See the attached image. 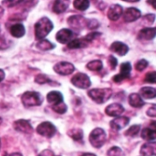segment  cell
Here are the masks:
<instances>
[{
	"label": "cell",
	"mask_w": 156,
	"mask_h": 156,
	"mask_svg": "<svg viewBox=\"0 0 156 156\" xmlns=\"http://www.w3.org/2000/svg\"><path fill=\"white\" fill-rule=\"evenodd\" d=\"M53 29V24L48 17L40 18L35 24V35L37 39L45 38Z\"/></svg>",
	"instance_id": "obj_1"
},
{
	"label": "cell",
	"mask_w": 156,
	"mask_h": 156,
	"mask_svg": "<svg viewBox=\"0 0 156 156\" xmlns=\"http://www.w3.org/2000/svg\"><path fill=\"white\" fill-rule=\"evenodd\" d=\"M88 94L95 102L102 104L112 97V90L111 89H93L90 90Z\"/></svg>",
	"instance_id": "obj_2"
},
{
	"label": "cell",
	"mask_w": 156,
	"mask_h": 156,
	"mask_svg": "<svg viewBox=\"0 0 156 156\" xmlns=\"http://www.w3.org/2000/svg\"><path fill=\"white\" fill-rule=\"evenodd\" d=\"M106 138L107 136L105 131L101 128H96L90 133L89 140L94 148H101L105 144Z\"/></svg>",
	"instance_id": "obj_3"
},
{
	"label": "cell",
	"mask_w": 156,
	"mask_h": 156,
	"mask_svg": "<svg viewBox=\"0 0 156 156\" xmlns=\"http://www.w3.org/2000/svg\"><path fill=\"white\" fill-rule=\"evenodd\" d=\"M22 102L24 106L26 107H33V106H38L42 103V97L39 93L35 91H27L23 94Z\"/></svg>",
	"instance_id": "obj_4"
},
{
	"label": "cell",
	"mask_w": 156,
	"mask_h": 156,
	"mask_svg": "<svg viewBox=\"0 0 156 156\" xmlns=\"http://www.w3.org/2000/svg\"><path fill=\"white\" fill-rule=\"evenodd\" d=\"M37 132L41 136H44L47 138H51L55 135L57 130H56V127L51 122H44L37 127Z\"/></svg>",
	"instance_id": "obj_5"
},
{
	"label": "cell",
	"mask_w": 156,
	"mask_h": 156,
	"mask_svg": "<svg viewBox=\"0 0 156 156\" xmlns=\"http://www.w3.org/2000/svg\"><path fill=\"white\" fill-rule=\"evenodd\" d=\"M71 83L79 89H88L90 86V80L88 75L78 73L71 79Z\"/></svg>",
	"instance_id": "obj_6"
},
{
	"label": "cell",
	"mask_w": 156,
	"mask_h": 156,
	"mask_svg": "<svg viewBox=\"0 0 156 156\" xmlns=\"http://www.w3.org/2000/svg\"><path fill=\"white\" fill-rule=\"evenodd\" d=\"M74 69H75L74 65L69 63V62H67V61L58 62L54 66V70L58 74L64 75V76L71 74L74 71Z\"/></svg>",
	"instance_id": "obj_7"
},
{
	"label": "cell",
	"mask_w": 156,
	"mask_h": 156,
	"mask_svg": "<svg viewBox=\"0 0 156 156\" xmlns=\"http://www.w3.org/2000/svg\"><path fill=\"white\" fill-rule=\"evenodd\" d=\"M87 22L88 19L81 16H71L68 18L69 25L76 30H80L84 27H87Z\"/></svg>",
	"instance_id": "obj_8"
},
{
	"label": "cell",
	"mask_w": 156,
	"mask_h": 156,
	"mask_svg": "<svg viewBox=\"0 0 156 156\" xmlns=\"http://www.w3.org/2000/svg\"><path fill=\"white\" fill-rule=\"evenodd\" d=\"M13 126L16 131L22 133L30 134L33 132V128H32L31 124L27 120H17L14 122Z\"/></svg>",
	"instance_id": "obj_9"
},
{
	"label": "cell",
	"mask_w": 156,
	"mask_h": 156,
	"mask_svg": "<svg viewBox=\"0 0 156 156\" xmlns=\"http://www.w3.org/2000/svg\"><path fill=\"white\" fill-rule=\"evenodd\" d=\"M123 14V19L125 22H133V21H136L137 19H139L142 16V13L139 9L135 8V7H130V8H127L125 10Z\"/></svg>",
	"instance_id": "obj_10"
},
{
	"label": "cell",
	"mask_w": 156,
	"mask_h": 156,
	"mask_svg": "<svg viewBox=\"0 0 156 156\" xmlns=\"http://www.w3.org/2000/svg\"><path fill=\"white\" fill-rule=\"evenodd\" d=\"M131 69H132V66H131V64L129 62L122 63L121 65V72H120V74H117L113 78V80L115 82H121L122 80L129 78L130 77Z\"/></svg>",
	"instance_id": "obj_11"
},
{
	"label": "cell",
	"mask_w": 156,
	"mask_h": 156,
	"mask_svg": "<svg viewBox=\"0 0 156 156\" xmlns=\"http://www.w3.org/2000/svg\"><path fill=\"white\" fill-rule=\"evenodd\" d=\"M122 13H123V9H122V5H120L118 4H114V5L110 6L107 16H108L110 20L116 21L122 16Z\"/></svg>",
	"instance_id": "obj_12"
},
{
	"label": "cell",
	"mask_w": 156,
	"mask_h": 156,
	"mask_svg": "<svg viewBox=\"0 0 156 156\" xmlns=\"http://www.w3.org/2000/svg\"><path fill=\"white\" fill-rule=\"evenodd\" d=\"M105 112L109 116L118 117L124 112V108L120 103H112L107 106V108L105 109Z\"/></svg>",
	"instance_id": "obj_13"
},
{
	"label": "cell",
	"mask_w": 156,
	"mask_h": 156,
	"mask_svg": "<svg viewBox=\"0 0 156 156\" xmlns=\"http://www.w3.org/2000/svg\"><path fill=\"white\" fill-rule=\"evenodd\" d=\"M73 37V32L70 30V29H68V28H63V29H60L57 35H56V38L57 40L61 43V44H66L68 43L69 41L71 40Z\"/></svg>",
	"instance_id": "obj_14"
},
{
	"label": "cell",
	"mask_w": 156,
	"mask_h": 156,
	"mask_svg": "<svg viewBox=\"0 0 156 156\" xmlns=\"http://www.w3.org/2000/svg\"><path fill=\"white\" fill-rule=\"evenodd\" d=\"M129 122H130V119L128 117H124V116L119 117L118 116L116 119H114L111 122V127L115 131H120V130L123 129L125 126H127Z\"/></svg>",
	"instance_id": "obj_15"
},
{
	"label": "cell",
	"mask_w": 156,
	"mask_h": 156,
	"mask_svg": "<svg viewBox=\"0 0 156 156\" xmlns=\"http://www.w3.org/2000/svg\"><path fill=\"white\" fill-rule=\"evenodd\" d=\"M111 50L117 53L118 55L120 56H124L127 54V52L129 51V48L127 45H125L124 43L122 42H120V41H115L112 44L111 46Z\"/></svg>",
	"instance_id": "obj_16"
},
{
	"label": "cell",
	"mask_w": 156,
	"mask_h": 156,
	"mask_svg": "<svg viewBox=\"0 0 156 156\" xmlns=\"http://www.w3.org/2000/svg\"><path fill=\"white\" fill-rule=\"evenodd\" d=\"M141 154L144 156H155V142H149L144 144L141 148Z\"/></svg>",
	"instance_id": "obj_17"
},
{
	"label": "cell",
	"mask_w": 156,
	"mask_h": 156,
	"mask_svg": "<svg viewBox=\"0 0 156 156\" xmlns=\"http://www.w3.org/2000/svg\"><path fill=\"white\" fill-rule=\"evenodd\" d=\"M69 5V0H55L53 4V11L56 14H60L65 12Z\"/></svg>",
	"instance_id": "obj_18"
},
{
	"label": "cell",
	"mask_w": 156,
	"mask_h": 156,
	"mask_svg": "<svg viewBox=\"0 0 156 156\" xmlns=\"http://www.w3.org/2000/svg\"><path fill=\"white\" fill-rule=\"evenodd\" d=\"M155 28L154 27H147L142 29L139 34H138V38L139 39H144V40H151L154 39L155 37Z\"/></svg>",
	"instance_id": "obj_19"
},
{
	"label": "cell",
	"mask_w": 156,
	"mask_h": 156,
	"mask_svg": "<svg viewBox=\"0 0 156 156\" xmlns=\"http://www.w3.org/2000/svg\"><path fill=\"white\" fill-rule=\"evenodd\" d=\"M9 30H10V34L15 37H21L26 33L25 27L22 24H19V23L14 24L13 26H11Z\"/></svg>",
	"instance_id": "obj_20"
},
{
	"label": "cell",
	"mask_w": 156,
	"mask_h": 156,
	"mask_svg": "<svg viewBox=\"0 0 156 156\" xmlns=\"http://www.w3.org/2000/svg\"><path fill=\"white\" fill-rule=\"evenodd\" d=\"M89 41H87L84 37L83 38H76L68 42L69 48H85L89 45Z\"/></svg>",
	"instance_id": "obj_21"
},
{
	"label": "cell",
	"mask_w": 156,
	"mask_h": 156,
	"mask_svg": "<svg viewBox=\"0 0 156 156\" xmlns=\"http://www.w3.org/2000/svg\"><path fill=\"white\" fill-rule=\"evenodd\" d=\"M129 103L132 107L134 108H141L144 105L142 97L137 93H133L129 96Z\"/></svg>",
	"instance_id": "obj_22"
},
{
	"label": "cell",
	"mask_w": 156,
	"mask_h": 156,
	"mask_svg": "<svg viewBox=\"0 0 156 156\" xmlns=\"http://www.w3.org/2000/svg\"><path fill=\"white\" fill-rule=\"evenodd\" d=\"M142 138L145 141L148 142H155L156 139V133L155 129H152V128H144L142 131Z\"/></svg>",
	"instance_id": "obj_23"
},
{
	"label": "cell",
	"mask_w": 156,
	"mask_h": 156,
	"mask_svg": "<svg viewBox=\"0 0 156 156\" xmlns=\"http://www.w3.org/2000/svg\"><path fill=\"white\" fill-rule=\"evenodd\" d=\"M47 100L50 104H57L58 102L63 101V96L58 91H50L47 95Z\"/></svg>",
	"instance_id": "obj_24"
},
{
	"label": "cell",
	"mask_w": 156,
	"mask_h": 156,
	"mask_svg": "<svg viewBox=\"0 0 156 156\" xmlns=\"http://www.w3.org/2000/svg\"><path fill=\"white\" fill-rule=\"evenodd\" d=\"M140 96L144 99H154L156 96L155 89L150 87H144L140 90Z\"/></svg>",
	"instance_id": "obj_25"
},
{
	"label": "cell",
	"mask_w": 156,
	"mask_h": 156,
	"mask_svg": "<svg viewBox=\"0 0 156 156\" xmlns=\"http://www.w3.org/2000/svg\"><path fill=\"white\" fill-rule=\"evenodd\" d=\"M68 135L77 142H81L83 139V132L81 129H72L69 131Z\"/></svg>",
	"instance_id": "obj_26"
},
{
	"label": "cell",
	"mask_w": 156,
	"mask_h": 156,
	"mask_svg": "<svg viewBox=\"0 0 156 156\" xmlns=\"http://www.w3.org/2000/svg\"><path fill=\"white\" fill-rule=\"evenodd\" d=\"M74 7L80 11H85L90 6V0H74Z\"/></svg>",
	"instance_id": "obj_27"
},
{
	"label": "cell",
	"mask_w": 156,
	"mask_h": 156,
	"mask_svg": "<svg viewBox=\"0 0 156 156\" xmlns=\"http://www.w3.org/2000/svg\"><path fill=\"white\" fill-rule=\"evenodd\" d=\"M37 47L39 49H41V50H50V49H52V48H55V45L52 44L50 41L43 38V39H40L39 40V42L37 44Z\"/></svg>",
	"instance_id": "obj_28"
},
{
	"label": "cell",
	"mask_w": 156,
	"mask_h": 156,
	"mask_svg": "<svg viewBox=\"0 0 156 156\" xmlns=\"http://www.w3.org/2000/svg\"><path fill=\"white\" fill-rule=\"evenodd\" d=\"M87 68L92 71H99L102 69V62L101 60H92L87 64Z\"/></svg>",
	"instance_id": "obj_29"
},
{
	"label": "cell",
	"mask_w": 156,
	"mask_h": 156,
	"mask_svg": "<svg viewBox=\"0 0 156 156\" xmlns=\"http://www.w3.org/2000/svg\"><path fill=\"white\" fill-rule=\"evenodd\" d=\"M52 109H53V111L56 112L57 113L64 114V113L67 112L68 107H67V105H66L63 101H61V102H58V103H57V104H53V105H52Z\"/></svg>",
	"instance_id": "obj_30"
},
{
	"label": "cell",
	"mask_w": 156,
	"mask_h": 156,
	"mask_svg": "<svg viewBox=\"0 0 156 156\" xmlns=\"http://www.w3.org/2000/svg\"><path fill=\"white\" fill-rule=\"evenodd\" d=\"M140 131H141L140 125H133L125 132V135L129 136V137H134L139 133Z\"/></svg>",
	"instance_id": "obj_31"
},
{
	"label": "cell",
	"mask_w": 156,
	"mask_h": 156,
	"mask_svg": "<svg viewBox=\"0 0 156 156\" xmlns=\"http://www.w3.org/2000/svg\"><path fill=\"white\" fill-rule=\"evenodd\" d=\"M107 156H124V154L121 148L117 146H113L108 151Z\"/></svg>",
	"instance_id": "obj_32"
},
{
	"label": "cell",
	"mask_w": 156,
	"mask_h": 156,
	"mask_svg": "<svg viewBox=\"0 0 156 156\" xmlns=\"http://www.w3.org/2000/svg\"><path fill=\"white\" fill-rule=\"evenodd\" d=\"M23 1L24 0H3L2 4L5 7H13V6H16L18 4L22 3Z\"/></svg>",
	"instance_id": "obj_33"
},
{
	"label": "cell",
	"mask_w": 156,
	"mask_h": 156,
	"mask_svg": "<svg viewBox=\"0 0 156 156\" xmlns=\"http://www.w3.org/2000/svg\"><path fill=\"white\" fill-rule=\"evenodd\" d=\"M147 66H148V61L145 60V59H141V60H139V61L136 63L135 68H136V69H137L138 71H143Z\"/></svg>",
	"instance_id": "obj_34"
},
{
	"label": "cell",
	"mask_w": 156,
	"mask_h": 156,
	"mask_svg": "<svg viewBox=\"0 0 156 156\" xmlns=\"http://www.w3.org/2000/svg\"><path fill=\"white\" fill-rule=\"evenodd\" d=\"M35 81L37 83H39V84H44V83H48L49 82L50 80H48V78L43 74H40V75H37L35 79Z\"/></svg>",
	"instance_id": "obj_35"
},
{
	"label": "cell",
	"mask_w": 156,
	"mask_h": 156,
	"mask_svg": "<svg viewBox=\"0 0 156 156\" xmlns=\"http://www.w3.org/2000/svg\"><path fill=\"white\" fill-rule=\"evenodd\" d=\"M100 24L97 20L95 19H88V22H87V27L90 28V29H95L97 27H99Z\"/></svg>",
	"instance_id": "obj_36"
},
{
	"label": "cell",
	"mask_w": 156,
	"mask_h": 156,
	"mask_svg": "<svg viewBox=\"0 0 156 156\" xmlns=\"http://www.w3.org/2000/svg\"><path fill=\"white\" fill-rule=\"evenodd\" d=\"M155 72L148 73L145 77V81L150 82V83H155Z\"/></svg>",
	"instance_id": "obj_37"
},
{
	"label": "cell",
	"mask_w": 156,
	"mask_h": 156,
	"mask_svg": "<svg viewBox=\"0 0 156 156\" xmlns=\"http://www.w3.org/2000/svg\"><path fill=\"white\" fill-rule=\"evenodd\" d=\"M101 34L100 33H98V32H91V33H90V34H88L84 38L87 40V41H89V42H90L91 40H93L94 38H96V37H98L99 36H100Z\"/></svg>",
	"instance_id": "obj_38"
},
{
	"label": "cell",
	"mask_w": 156,
	"mask_h": 156,
	"mask_svg": "<svg viewBox=\"0 0 156 156\" xmlns=\"http://www.w3.org/2000/svg\"><path fill=\"white\" fill-rule=\"evenodd\" d=\"M147 115H148L149 117H152V118L156 117V108L154 105L153 107H151V108L147 111Z\"/></svg>",
	"instance_id": "obj_39"
},
{
	"label": "cell",
	"mask_w": 156,
	"mask_h": 156,
	"mask_svg": "<svg viewBox=\"0 0 156 156\" xmlns=\"http://www.w3.org/2000/svg\"><path fill=\"white\" fill-rule=\"evenodd\" d=\"M8 48V45H7V42L5 40V37H0V50L2 49H5Z\"/></svg>",
	"instance_id": "obj_40"
},
{
	"label": "cell",
	"mask_w": 156,
	"mask_h": 156,
	"mask_svg": "<svg viewBox=\"0 0 156 156\" xmlns=\"http://www.w3.org/2000/svg\"><path fill=\"white\" fill-rule=\"evenodd\" d=\"M109 63L112 69H115V67L117 66V59L113 56H110L109 57Z\"/></svg>",
	"instance_id": "obj_41"
},
{
	"label": "cell",
	"mask_w": 156,
	"mask_h": 156,
	"mask_svg": "<svg viewBox=\"0 0 156 156\" xmlns=\"http://www.w3.org/2000/svg\"><path fill=\"white\" fill-rule=\"evenodd\" d=\"M38 156H54V154L51 151H49V150H45Z\"/></svg>",
	"instance_id": "obj_42"
},
{
	"label": "cell",
	"mask_w": 156,
	"mask_h": 156,
	"mask_svg": "<svg viewBox=\"0 0 156 156\" xmlns=\"http://www.w3.org/2000/svg\"><path fill=\"white\" fill-rule=\"evenodd\" d=\"M5 79V72L3 69H0V82Z\"/></svg>",
	"instance_id": "obj_43"
},
{
	"label": "cell",
	"mask_w": 156,
	"mask_h": 156,
	"mask_svg": "<svg viewBox=\"0 0 156 156\" xmlns=\"http://www.w3.org/2000/svg\"><path fill=\"white\" fill-rule=\"evenodd\" d=\"M9 156H23L21 154H19V153H14V154H11Z\"/></svg>",
	"instance_id": "obj_44"
},
{
	"label": "cell",
	"mask_w": 156,
	"mask_h": 156,
	"mask_svg": "<svg viewBox=\"0 0 156 156\" xmlns=\"http://www.w3.org/2000/svg\"><path fill=\"white\" fill-rule=\"evenodd\" d=\"M3 15H4V8L2 6H0V18Z\"/></svg>",
	"instance_id": "obj_45"
},
{
	"label": "cell",
	"mask_w": 156,
	"mask_h": 156,
	"mask_svg": "<svg viewBox=\"0 0 156 156\" xmlns=\"http://www.w3.org/2000/svg\"><path fill=\"white\" fill-rule=\"evenodd\" d=\"M122 1H125V2H130V3H134V2H138L140 0H122Z\"/></svg>",
	"instance_id": "obj_46"
},
{
	"label": "cell",
	"mask_w": 156,
	"mask_h": 156,
	"mask_svg": "<svg viewBox=\"0 0 156 156\" xmlns=\"http://www.w3.org/2000/svg\"><path fill=\"white\" fill-rule=\"evenodd\" d=\"M81 156H96V155H95V154H89V153H87V154H82Z\"/></svg>",
	"instance_id": "obj_47"
},
{
	"label": "cell",
	"mask_w": 156,
	"mask_h": 156,
	"mask_svg": "<svg viewBox=\"0 0 156 156\" xmlns=\"http://www.w3.org/2000/svg\"><path fill=\"white\" fill-rule=\"evenodd\" d=\"M1 122H2V119L0 118V124H1Z\"/></svg>",
	"instance_id": "obj_48"
},
{
	"label": "cell",
	"mask_w": 156,
	"mask_h": 156,
	"mask_svg": "<svg viewBox=\"0 0 156 156\" xmlns=\"http://www.w3.org/2000/svg\"><path fill=\"white\" fill-rule=\"evenodd\" d=\"M0 147H1V141H0Z\"/></svg>",
	"instance_id": "obj_49"
}]
</instances>
